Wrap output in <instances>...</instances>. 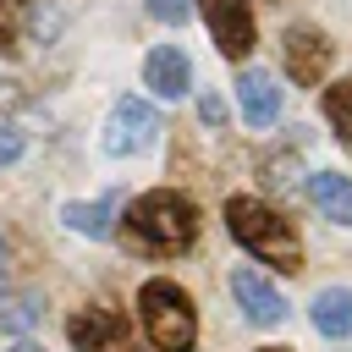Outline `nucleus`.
<instances>
[{
  "label": "nucleus",
  "mask_w": 352,
  "mask_h": 352,
  "mask_svg": "<svg viewBox=\"0 0 352 352\" xmlns=\"http://www.w3.org/2000/svg\"><path fill=\"white\" fill-rule=\"evenodd\" d=\"M121 236L132 253L143 258H170V253H187L198 242V204L187 192H170V187H154L143 198L126 204L121 214Z\"/></svg>",
  "instance_id": "obj_1"
},
{
  "label": "nucleus",
  "mask_w": 352,
  "mask_h": 352,
  "mask_svg": "<svg viewBox=\"0 0 352 352\" xmlns=\"http://www.w3.org/2000/svg\"><path fill=\"white\" fill-rule=\"evenodd\" d=\"M226 226H231V236L253 258H264L275 270H302V236H297V226L286 214H275L264 198H231L226 204Z\"/></svg>",
  "instance_id": "obj_2"
},
{
  "label": "nucleus",
  "mask_w": 352,
  "mask_h": 352,
  "mask_svg": "<svg viewBox=\"0 0 352 352\" xmlns=\"http://www.w3.org/2000/svg\"><path fill=\"white\" fill-rule=\"evenodd\" d=\"M138 314H143V330H148L154 352H192V341H198V314H192V297H187L176 280H143Z\"/></svg>",
  "instance_id": "obj_3"
},
{
  "label": "nucleus",
  "mask_w": 352,
  "mask_h": 352,
  "mask_svg": "<svg viewBox=\"0 0 352 352\" xmlns=\"http://www.w3.org/2000/svg\"><path fill=\"white\" fill-rule=\"evenodd\" d=\"M198 11L209 22L214 50L231 55V60H248V50L258 44V33H253V0H198Z\"/></svg>",
  "instance_id": "obj_4"
},
{
  "label": "nucleus",
  "mask_w": 352,
  "mask_h": 352,
  "mask_svg": "<svg viewBox=\"0 0 352 352\" xmlns=\"http://www.w3.org/2000/svg\"><path fill=\"white\" fill-rule=\"evenodd\" d=\"M330 55H336V44H330V33H324V28H308V22L286 28V77H292L297 88L324 82Z\"/></svg>",
  "instance_id": "obj_5"
},
{
  "label": "nucleus",
  "mask_w": 352,
  "mask_h": 352,
  "mask_svg": "<svg viewBox=\"0 0 352 352\" xmlns=\"http://www.w3.org/2000/svg\"><path fill=\"white\" fill-rule=\"evenodd\" d=\"M154 132H160V116H154V104L126 94V99H116V110H110L104 148H110V154H143V148L154 143Z\"/></svg>",
  "instance_id": "obj_6"
},
{
  "label": "nucleus",
  "mask_w": 352,
  "mask_h": 352,
  "mask_svg": "<svg viewBox=\"0 0 352 352\" xmlns=\"http://www.w3.org/2000/svg\"><path fill=\"white\" fill-rule=\"evenodd\" d=\"M66 336H72L77 352H126L132 324H126V314H116V308H82V314H72Z\"/></svg>",
  "instance_id": "obj_7"
},
{
  "label": "nucleus",
  "mask_w": 352,
  "mask_h": 352,
  "mask_svg": "<svg viewBox=\"0 0 352 352\" xmlns=\"http://www.w3.org/2000/svg\"><path fill=\"white\" fill-rule=\"evenodd\" d=\"M236 99H242V121L248 126H275V116H280V82L264 66H242Z\"/></svg>",
  "instance_id": "obj_8"
},
{
  "label": "nucleus",
  "mask_w": 352,
  "mask_h": 352,
  "mask_svg": "<svg viewBox=\"0 0 352 352\" xmlns=\"http://www.w3.org/2000/svg\"><path fill=\"white\" fill-rule=\"evenodd\" d=\"M143 82H148L160 99H182V94L192 88V60H187L176 44H160V50H148V60H143Z\"/></svg>",
  "instance_id": "obj_9"
},
{
  "label": "nucleus",
  "mask_w": 352,
  "mask_h": 352,
  "mask_svg": "<svg viewBox=\"0 0 352 352\" xmlns=\"http://www.w3.org/2000/svg\"><path fill=\"white\" fill-rule=\"evenodd\" d=\"M231 292H236V302H242V314H248L253 324H280V319H286V297H280L258 270H236V275H231Z\"/></svg>",
  "instance_id": "obj_10"
},
{
  "label": "nucleus",
  "mask_w": 352,
  "mask_h": 352,
  "mask_svg": "<svg viewBox=\"0 0 352 352\" xmlns=\"http://www.w3.org/2000/svg\"><path fill=\"white\" fill-rule=\"evenodd\" d=\"M308 204H314L324 220L352 226V176H341V170H319V176H308Z\"/></svg>",
  "instance_id": "obj_11"
},
{
  "label": "nucleus",
  "mask_w": 352,
  "mask_h": 352,
  "mask_svg": "<svg viewBox=\"0 0 352 352\" xmlns=\"http://www.w3.org/2000/svg\"><path fill=\"white\" fill-rule=\"evenodd\" d=\"M314 324L324 330V336H352V292L346 286H324L319 297H314Z\"/></svg>",
  "instance_id": "obj_12"
},
{
  "label": "nucleus",
  "mask_w": 352,
  "mask_h": 352,
  "mask_svg": "<svg viewBox=\"0 0 352 352\" xmlns=\"http://www.w3.org/2000/svg\"><path fill=\"white\" fill-rule=\"evenodd\" d=\"M33 22V0H0V50L22 55V33Z\"/></svg>",
  "instance_id": "obj_13"
},
{
  "label": "nucleus",
  "mask_w": 352,
  "mask_h": 352,
  "mask_svg": "<svg viewBox=\"0 0 352 352\" xmlns=\"http://www.w3.org/2000/svg\"><path fill=\"white\" fill-rule=\"evenodd\" d=\"M324 121H330V132L341 143H352V77L324 88Z\"/></svg>",
  "instance_id": "obj_14"
},
{
  "label": "nucleus",
  "mask_w": 352,
  "mask_h": 352,
  "mask_svg": "<svg viewBox=\"0 0 352 352\" xmlns=\"http://www.w3.org/2000/svg\"><path fill=\"white\" fill-rule=\"evenodd\" d=\"M110 214H116L110 198L104 204H66V226L82 231V236H110Z\"/></svg>",
  "instance_id": "obj_15"
},
{
  "label": "nucleus",
  "mask_w": 352,
  "mask_h": 352,
  "mask_svg": "<svg viewBox=\"0 0 352 352\" xmlns=\"http://www.w3.org/2000/svg\"><path fill=\"white\" fill-rule=\"evenodd\" d=\"M148 16H160V22H187L192 16V0H148Z\"/></svg>",
  "instance_id": "obj_16"
},
{
  "label": "nucleus",
  "mask_w": 352,
  "mask_h": 352,
  "mask_svg": "<svg viewBox=\"0 0 352 352\" xmlns=\"http://www.w3.org/2000/svg\"><path fill=\"white\" fill-rule=\"evenodd\" d=\"M198 116H204L209 126H226V99H220V94H204V99H198Z\"/></svg>",
  "instance_id": "obj_17"
},
{
  "label": "nucleus",
  "mask_w": 352,
  "mask_h": 352,
  "mask_svg": "<svg viewBox=\"0 0 352 352\" xmlns=\"http://www.w3.org/2000/svg\"><path fill=\"white\" fill-rule=\"evenodd\" d=\"M11 160H22V132L0 126V165H11Z\"/></svg>",
  "instance_id": "obj_18"
},
{
  "label": "nucleus",
  "mask_w": 352,
  "mask_h": 352,
  "mask_svg": "<svg viewBox=\"0 0 352 352\" xmlns=\"http://www.w3.org/2000/svg\"><path fill=\"white\" fill-rule=\"evenodd\" d=\"M11 352H44V346H33V341H22V346H11Z\"/></svg>",
  "instance_id": "obj_19"
},
{
  "label": "nucleus",
  "mask_w": 352,
  "mask_h": 352,
  "mask_svg": "<svg viewBox=\"0 0 352 352\" xmlns=\"http://www.w3.org/2000/svg\"><path fill=\"white\" fill-rule=\"evenodd\" d=\"M270 352H292V346H270Z\"/></svg>",
  "instance_id": "obj_20"
}]
</instances>
